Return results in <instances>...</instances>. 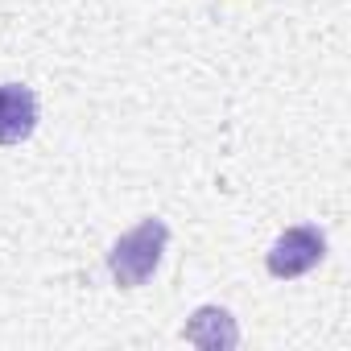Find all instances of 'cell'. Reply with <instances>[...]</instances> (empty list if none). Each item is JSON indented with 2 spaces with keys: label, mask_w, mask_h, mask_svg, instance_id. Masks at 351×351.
<instances>
[{
  "label": "cell",
  "mask_w": 351,
  "mask_h": 351,
  "mask_svg": "<svg viewBox=\"0 0 351 351\" xmlns=\"http://www.w3.org/2000/svg\"><path fill=\"white\" fill-rule=\"evenodd\" d=\"M38 128V95L21 83H0V145H21Z\"/></svg>",
  "instance_id": "obj_3"
},
{
  "label": "cell",
  "mask_w": 351,
  "mask_h": 351,
  "mask_svg": "<svg viewBox=\"0 0 351 351\" xmlns=\"http://www.w3.org/2000/svg\"><path fill=\"white\" fill-rule=\"evenodd\" d=\"M191 343H199V347H236L240 343V330H236V322H232V314L228 310H219V306H203V310H195V318L186 322V330H182Z\"/></svg>",
  "instance_id": "obj_4"
},
{
  "label": "cell",
  "mask_w": 351,
  "mask_h": 351,
  "mask_svg": "<svg viewBox=\"0 0 351 351\" xmlns=\"http://www.w3.org/2000/svg\"><path fill=\"white\" fill-rule=\"evenodd\" d=\"M322 252H326V240L318 228H289L269 248V273L273 277H302L322 261Z\"/></svg>",
  "instance_id": "obj_2"
},
{
  "label": "cell",
  "mask_w": 351,
  "mask_h": 351,
  "mask_svg": "<svg viewBox=\"0 0 351 351\" xmlns=\"http://www.w3.org/2000/svg\"><path fill=\"white\" fill-rule=\"evenodd\" d=\"M165 240H169V228H165L161 219H145V223H136L132 232H124V236L116 240V248L108 252L112 277H116L124 289L145 285V281L157 273V265H161Z\"/></svg>",
  "instance_id": "obj_1"
}]
</instances>
